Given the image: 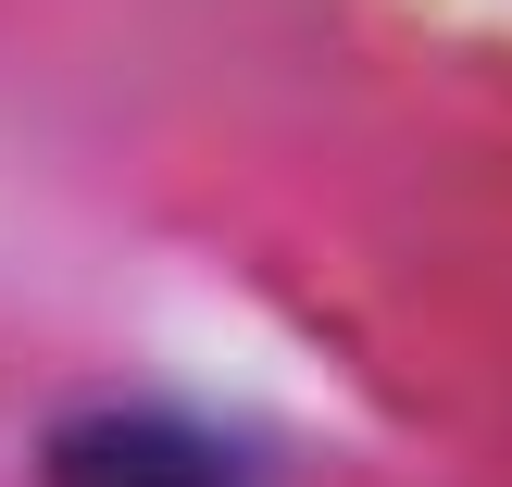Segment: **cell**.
Wrapping results in <instances>:
<instances>
[{
  "label": "cell",
  "instance_id": "6da1fadb",
  "mask_svg": "<svg viewBox=\"0 0 512 487\" xmlns=\"http://www.w3.org/2000/svg\"><path fill=\"white\" fill-rule=\"evenodd\" d=\"M38 475L50 487H250L213 438H188V425H163V413H88V425H63Z\"/></svg>",
  "mask_w": 512,
  "mask_h": 487
}]
</instances>
